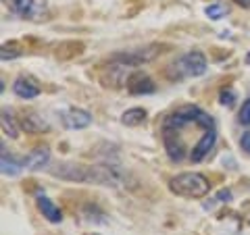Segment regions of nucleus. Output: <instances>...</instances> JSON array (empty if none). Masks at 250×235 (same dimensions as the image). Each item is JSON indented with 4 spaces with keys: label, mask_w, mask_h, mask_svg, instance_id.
Returning a JSON list of instances; mask_svg holds the SVG:
<instances>
[{
    "label": "nucleus",
    "mask_w": 250,
    "mask_h": 235,
    "mask_svg": "<svg viewBox=\"0 0 250 235\" xmlns=\"http://www.w3.org/2000/svg\"><path fill=\"white\" fill-rule=\"evenodd\" d=\"M0 125H2V133H4V136H9L11 139H17L19 137V127H17V123H15V119L11 117L9 111H2V117H0Z\"/></svg>",
    "instance_id": "nucleus-16"
},
{
    "label": "nucleus",
    "mask_w": 250,
    "mask_h": 235,
    "mask_svg": "<svg viewBox=\"0 0 250 235\" xmlns=\"http://www.w3.org/2000/svg\"><path fill=\"white\" fill-rule=\"evenodd\" d=\"M127 92L129 94H134V96H140V94H152L154 90H156V85H154V81L148 77L146 73H142V71H134L129 75V79H127Z\"/></svg>",
    "instance_id": "nucleus-9"
},
{
    "label": "nucleus",
    "mask_w": 250,
    "mask_h": 235,
    "mask_svg": "<svg viewBox=\"0 0 250 235\" xmlns=\"http://www.w3.org/2000/svg\"><path fill=\"white\" fill-rule=\"evenodd\" d=\"M61 119L67 129H85L92 125V115L83 108H69V111L62 113Z\"/></svg>",
    "instance_id": "nucleus-8"
},
{
    "label": "nucleus",
    "mask_w": 250,
    "mask_h": 235,
    "mask_svg": "<svg viewBox=\"0 0 250 235\" xmlns=\"http://www.w3.org/2000/svg\"><path fill=\"white\" fill-rule=\"evenodd\" d=\"M207 57L200 50H192L182 54L175 62H171L167 69V77L173 81H182V79H190V77H200L207 73Z\"/></svg>",
    "instance_id": "nucleus-3"
},
{
    "label": "nucleus",
    "mask_w": 250,
    "mask_h": 235,
    "mask_svg": "<svg viewBox=\"0 0 250 235\" xmlns=\"http://www.w3.org/2000/svg\"><path fill=\"white\" fill-rule=\"evenodd\" d=\"M23 169V160H17L15 156L6 154L4 146H2V175L6 177H17Z\"/></svg>",
    "instance_id": "nucleus-15"
},
{
    "label": "nucleus",
    "mask_w": 250,
    "mask_h": 235,
    "mask_svg": "<svg viewBox=\"0 0 250 235\" xmlns=\"http://www.w3.org/2000/svg\"><path fill=\"white\" fill-rule=\"evenodd\" d=\"M171 194L179 196V198H205L210 192V181L196 171H188V173H179L175 177H171L169 181Z\"/></svg>",
    "instance_id": "nucleus-2"
},
{
    "label": "nucleus",
    "mask_w": 250,
    "mask_h": 235,
    "mask_svg": "<svg viewBox=\"0 0 250 235\" xmlns=\"http://www.w3.org/2000/svg\"><path fill=\"white\" fill-rule=\"evenodd\" d=\"M23 50H19L15 44H4L2 50H0V57H2V60H11L15 57H21Z\"/></svg>",
    "instance_id": "nucleus-19"
},
{
    "label": "nucleus",
    "mask_w": 250,
    "mask_h": 235,
    "mask_svg": "<svg viewBox=\"0 0 250 235\" xmlns=\"http://www.w3.org/2000/svg\"><path fill=\"white\" fill-rule=\"evenodd\" d=\"M48 160H50V150L46 146H40V148H34V150L23 158V167L29 171H40L48 164Z\"/></svg>",
    "instance_id": "nucleus-11"
},
{
    "label": "nucleus",
    "mask_w": 250,
    "mask_h": 235,
    "mask_svg": "<svg viewBox=\"0 0 250 235\" xmlns=\"http://www.w3.org/2000/svg\"><path fill=\"white\" fill-rule=\"evenodd\" d=\"M244 210H246V216H250V204H246V208H244ZM248 221H250V218H248Z\"/></svg>",
    "instance_id": "nucleus-24"
},
{
    "label": "nucleus",
    "mask_w": 250,
    "mask_h": 235,
    "mask_svg": "<svg viewBox=\"0 0 250 235\" xmlns=\"http://www.w3.org/2000/svg\"><path fill=\"white\" fill-rule=\"evenodd\" d=\"M11 9L19 17L29 19V21H40L46 15L44 0H11Z\"/></svg>",
    "instance_id": "nucleus-6"
},
{
    "label": "nucleus",
    "mask_w": 250,
    "mask_h": 235,
    "mask_svg": "<svg viewBox=\"0 0 250 235\" xmlns=\"http://www.w3.org/2000/svg\"><path fill=\"white\" fill-rule=\"evenodd\" d=\"M13 92L23 100H31V98L40 96V85L36 81H31L29 77H17L13 83Z\"/></svg>",
    "instance_id": "nucleus-13"
},
{
    "label": "nucleus",
    "mask_w": 250,
    "mask_h": 235,
    "mask_svg": "<svg viewBox=\"0 0 250 235\" xmlns=\"http://www.w3.org/2000/svg\"><path fill=\"white\" fill-rule=\"evenodd\" d=\"M21 127L27 133H46L50 129L48 121L38 113H23L21 115Z\"/></svg>",
    "instance_id": "nucleus-12"
},
{
    "label": "nucleus",
    "mask_w": 250,
    "mask_h": 235,
    "mask_svg": "<svg viewBox=\"0 0 250 235\" xmlns=\"http://www.w3.org/2000/svg\"><path fill=\"white\" fill-rule=\"evenodd\" d=\"M52 177L65 179V181H75V183H92V164H82V162H59L50 169Z\"/></svg>",
    "instance_id": "nucleus-4"
},
{
    "label": "nucleus",
    "mask_w": 250,
    "mask_h": 235,
    "mask_svg": "<svg viewBox=\"0 0 250 235\" xmlns=\"http://www.w3.org/2000/svg\"><path fill=\"white\" fill-rule=\"evenodd\" d=\"M190 125H196L200 129H215V119L210 117L208 113H205L200 106H192V104H186V106H179L175 108L171 115H167L161 123V129H177V131H184L186 127Z\"/></svg>",
    "instance_id": "nucleus-1"
},
{
    "label": "nucleus",
    "mask_w": 250,
    "mask_h": 235,
    "mask_svg": "<svg viewBox=\"0 0 250 235\" xmlns=\"http://www.w3.org/2000/svg\"><path fill=\"white\" fill-rule=\"evenodd\" d=\"M146 121V111L140 106H134V108H127L123 115H121V123L125 127H138Z\"/></svg>",
    "instance_id": "nucleus-14"
},
{
    "label": "nucleus",
    "mask_w": 250,
    "mask_h": 235,
    "mask_svg": "<svg viewBox=\"0 0 250 235\" xmlns=\"http://www.w3.org/2000/svg\"><path fill=\"white\" fill-rule=\"evenodd\" d=\"M205 13H207V17L210 21H219V19H223L225 15H228V6L221 4V2H213V4L207 6Z\"/></svg>",
    "instance_id": "nucleus-17"
},
{
    "label": "nucleus",
    "mask_w": 250,
    "mask_h": 235,
    "mask_svg": "<svg viewBox=\"0 0 250 235\" xmlns=\"http://www.w3.org/2000/svg\"><path fill=\"white\" fill-rule=\"evenodd\" d=\"M233 102H236V92H233L231 88L221 90V94H219V104L229 108V106H233Z\"/></svg>",
    "instance_id": "nucleus-18"
},
{
    "label": "nucleus",
    "mask_w": 250,
    "mask_h": 235,
    "mask_svg": "<svg viewBox=\"0 0 250 235\" xmlns=\"http://www.w3.org/2000/svg\"><path fill=\"white\" fill-rule=\"evenodd\" d=\"M161 54V46H144V48H136V50H125V52H117L113 54L108 60H115V62H123V65H129V67H140L144 62H150Z\"/></svg>",
    "instance_id": "nucleus-5"
},
{
    "label": "nucleus",
    "mask_w": 250,
    "mask_h": 235,
    "mask_svg": "<svg viewBox=\"0 0 250 235\" xmlns=\"http://www.w3.org/2000/svg\"><path fill=\"white\" fill-rule=\"evenodd\" d=\"M238 121L242 125H250V100H246L240 108V115H238Z\"/></svg>",
    "instance_id": "nucleus-20"
},
{
    "label": "nucleus",
    "mask_w": 250,
    "mask_h": 235,
    "mask_svg": "<svg viewBox=\"0 0 250 235\" xmlns=\"http://www.w3.org/2000/svg\"><path fill=\"white\" fill-rule=\"evenodd\" d=\"M240 146H242V150H244L246 154H250V131H246L244 136L240 137Z\"/></svg>",
    "instance_id": "nucleus-21"
},
{
    "label": "nucleus",
    "mask_w": 250,
    "mask_h": 235,
    "mask_svg": "<svg viewBox=\"0 0 250 235\" xmlns=\"http://www.w3.org/2000/svg\"><path fill=\"white\" fill-rule=\"evenodd\" d=\"M246 65H250V52H248V57H246Z\"/></svg>",
    "instance_id": "nucleus-25"
},
{
    "label": "nucleus",
    "mask_w": 250,
    "mask_h": 235,
    "mask_svg": "<svg viewBox=\"0 0 250 235\" xmlns=\"http://www.w3.org/2000/svg\"><path fill=\"white\" fill-rule=\"evenodd\" d=\"M236 4H240V6H250V0H233Z\"/></svg>",
    "instance_id": "nucleus-23"
},
{
    "label": "nucleus",
    "mask_w": 250,
    "mask_h": 235,
    "mask_svg": "<svg viewBox=\"0 0 250 235\" xmlns=\"http://www.w3.org/2000/svg\"><path fill=\"white\" fill-rule=\"evenodd\" d=\"M36 206H38V210L42 213V216L46 218V221H50V223H61L62 221V210L54 204L48 196L38 194L36 196Z\"/></svg>",
    "instance_id": "nucleus-10"
},
{
    "label": "nucleus",
    "mask_w": 250,
    "mask_h": 235,
    "mask_svg": "<svg viewBox=\"0 0 250 235\" xmlns=\"http://www.w3.org/2000/svg\"><path fill=\"white\" fill-rule=\"evenodd\" d=\"M215 144H217V129L205 131L202 133V137L194 144V148L190 150V156H188V158H190L192 162H202L210 152H213Z\"/></svg>",
    "instance_id": "nucleus-7"
},
{
    "label": "nucleus",
    "mask_w": 250,
    "mask_h": 235,
    "mask_svg": "<svg viewBox=\"0 0 250 235\" xmlns=\"http://www.w3.org/2000/svg\"><path fill=\"white\" fill-rule=\"evenodd\" d=\"M215 200H217V202H229V200H231V192H229V190H221V192L217 194Z\"/></svg>",
    "instance_id": "nucleus-22"
}]
</instances>
